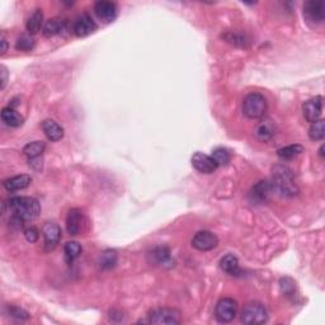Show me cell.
Here are the masks:
<instances>
[{
	"label": "cell",
	"instance_id": "obj_1",
	"mask_svg": "<svg viewBox=\"0 0 325 325\" xmlns=\"http://www.w3.org/2000/svg\"><path fill=\"white\" fill-rule=\"evenodd\" d=\"M8 207L13 218L22 223L34 220L41 212L40 202L33 197H13L8 201Z\"/></svg>",
	"mask_w": 325,
	"mask_h": 325
},
{
	"label": "cell",
	"instance_id": "obj_2",
	"mask_svg": "<svg viewBox=\"0 0 325 325\" xmlns=\"http://www.w3.org/2000/svg\"><path fill=\"white\" fill-rule=\"evenodd\" d=\"M272 187L273 191H277L283 196H294L297 193V187L294 183L291 170L283 165L276 168L275 173H273Z\"/></svg>",
	"mask_w": 325,
	"mask_h": 325
},
{
	"label": "cell",
	"instance_id": "obj_3",
	"mask_svg": "<svg viewBox=\"0 0 325 325\" xmlns=\"http://www.w3.org/2000/svg\"><path fill=\"white\" fill-rule=\"evenodd\" d=\"M267 111V101L261 93H250L244 98L243 112L244 115L251 120L263 117Z\"/></svg>",
	"mask_w": 325,
	"mask_h": 325
},
{
	"label": "cell",
	"instance_id": "obj_4",
	"mask_svg": "<svg viewBox=\"0 0 325 325\" xmlns=\"http://www.w3.org/2000/svg\"><path fill=\"white\" fill-rule=\"evenodd\" d=\"M268 320L267 309L261 302H249L242 311V321L246 325L264 324Z\"/></svg>",
	"mask_w": 325,
	"mask_h": 325
},
{
	"label": "cell",
	"instance_id": "obj_5",
	"mask_svg": "<svg viewBox=\"0 0 325 325\" xmlns=\"http://www.w3.org/2000/svg\"><path fill=\"white\" fill-rule=\"evenodd\" d=\"M238 311V304L234 299L230 297H224L220 301L216 304L215 308V318L218 319L220 323H230L234 320L237 316Z\"/></svg>",
	"mask_w": 325,
	"mask_h": 325
},
{
	"label": "cell",
	"instance_id": "obj_6",
	"mask_svg": "<svg viewBox=\"0 0 325 325\" xmlns=\"http://www.w3.org/2000/svg\"><path fill=\"white\" fill-rule=\"evenodd\" d=\"M304 17L308 23L321 24L325 20V3L321 0H310L304 4Z\"/></svg>",
	"mask_w": 325,
	"mask_h": 325
},
{
	"label": "cell",
	"instance_id": "obj_7",
	"mask_svg": "<svg viewBox=\"0 0 325 325\" xmlns=\"http://www.w3.org/2000/svg\"><path fill=\"white\" fill-rule=\"evenodd\" d=\"M149 323L175 325L180 323V314L175 309H156L149 315Z\"/></svg>",
	"mask_w": 325,
	"mask_h": 325
},
{
	"label": "cell",
	"instance_id": "obj_8",
	"mask_svg": "<svg viewBox=\"0 0 325 325\" xmlns=\"http://www.w3.org/2000/svg\"><path fill=\"white\" fill-rule=\"evenodd\" d=\"M43 235V249L45 251H52L58 246L61 239V229L55 223H46L42 229Z\"/></svg>",
	"mask_w": 325,
	"mask_h": 325
},
{
	"label": "cell",
	"instance_id": "obj_9",
	"mask_svg": "<svg viewBox=\"0 0 325 325\" xmlns=\"http://www.w3.org/2000/svg\"><path fill=\"white\" fill-rule=\"evenodd\" d=\"M219 244V238L213 232L203 230L198 231L192 239V246L200 251H208L216 248Z\"/></svg>",
	"mask_w": 325,
	"mask_h": 325
},
{
	"label": "cell",
	"instance_id": "obj_10",
	"mask_svg": "<svg viewBox=\"0 0 325 325\" xmlns=\"http://www.w3.org/2000/svg\"><path fill=\"white\" fill-rule=\"evenodd\" d=\"M96 29L97 23L88 13L81 14L80 17H78L74 23H73V32H74L78 37L89 36V34H92L93 32H96Z\"/></svg>",
	"mask_w": 325,
	"mask_h": 325
},
{
	"label": "cell",
	"instance_id": "obj_11",
	"mask_svg": "<svg viewBox=\"0 0 325 325\" xmlns=\"http://www.w3.org/2000/svg\"><path fill=\"white\" fill-rule=\"evenodd\" d=\"M302 112H304L306 121L310 123L320 120L321 113H323V97L318 96L305 102L302 105Z\"/></svg>",
	"mask_w": 325,
	"mask_h": 325
},
{
	"label": "cell",
	"instance_id": "obj_12",
	"mask_svg": "<svg viewBox=\"0 0 325 325\" xmlns=\"http://www.w3.org/2000/svg\"><path fill=\"white\" fill-rule=\"evenodd\" d=\"M94 12L97 17L104 23H111L117 17V5L107 0H99L94 4Z\"/></svg>",
	"mask_w": 325,
	"mask_h": 325
},
{
	"label": "cell",
	"instance_id": "obj_13",
	"mask_svg": "<svg viewBox=\"0 0 325 325\" xmlns=\"http://www.w3.org/2000/svg\"><path fill=\"white\" fill-rule=\"evenodd\" d=\"M191 161L194 169L198 170L200 173H203V174H211L218 169V164L213 161V159L210 155H206V154L200 153V151L192 156Z\"/></svg>",
	"mask_w": 325,
	"mask_h": 325
},
{
	"label": "cell",
	"instance_id": "obj_14",
	"mask_svg": "<svg viewBox=\"0 0 325 325\" xmlns=\"http://www.w3.org/2000/svg\"><path fill=\"white\" fill-rule=\"evenodd\" d=\"M83 211L79 208H71L66 218V230L70 235H78L81 231L83 225Z\"/></svg>",
	"mask_w": 325,
	"mask_h": 325
},
{
	"label": "cell",
	"instance_id": "obj_15",
	"mask_svg": "<svg viewBox=\"0 0 325 325\" xmlns=\"http://www.w3.org/2000/svg\"><path fill=\"white\" fill-rule=\"evenodd\" d=\"M46 137L51 141H60L64 137V129L53 120H45L41 124Z\"/></svg>",
	"mask_w": 325,
	"mask_h": 325
},
{
	"label": "cell",
	"instance_id": "obj_16",
	"mask_svg": "<svg viewBox=\"0 0 325 325\" xmlns=\"http://www.w3.org/2000/svg\"><path fill=\"white\" fill-rule=\"evenodd\" d=\"M272 192H273L272 183L268 182V180H262V182L257 183L256 186L253 187L251 197H253L257 202H261V203L267 202Z\"/></svg>",
	"mask_w": 325,
	"mask_h": 325
},
{
	"label": "cell",
	"instance_id": "obj_17",
	"mask_svg": "<svg viewBox=\"0 0 325 325\" xmlns=\"http://www.w3.org/2000/svg\"><path fill=\"white\" fill-rule=\"evenodd\" d=\"M32 182V178L27 174L15 175V177L9 178V179L4 180V188L9 192H17L21 189L27 188Z\"/></svg>",
	"mask_w": 325,
	"mask_h": 325
},
{
	"label": "cell",
	"instance_id": "obj_18",
	"mask_svg": "<svg viewBox=\"0 0 325 325\" xmlns=\"http://www.w3.org/2000/svg\"><path fill=\"white\" fill-rule=\"evenodd\" d=\"M2 120L10 127H20L23 124V117L12 107H5L2 110Z\"/></svg>",
	"mask_w": 325,
	"mask_h": 325
},
{
	"label": "cell",
	"instance_id": "obj_19",
	"mask_svg": "<svg viewBox=\"0 0 325 325\" xmlns=\"http://www.w3.org/2000/svg\"><path fill=\"white\" fill-rule=\"evenodd\" d=\"M66 27V22L60 20V18H52L46 22L45 27H43V36L52 37L56 34L61 33Z\"/></svg>",
	"mask_w": 325,
	"mask_h": 325
},
{
	"label": "cell",
	"instance_id": "obj_20",
	"mask_svg": "<svg viewBox=\"0 0 325 325\" xmlns=\"http://www.w3.org/2000/svg\"><path fill=\"white\" fill-rule=\"evenodd\" d=\"M220 268L225 273L231 276H238L240 273L239 269V261L232 254H227L220 261Z\"/></svg>",
	"mask_w": 325,
	"mask_h": 325
},
{
	"label": "cell",
	"instance_id": "obj_21",
	"mask_svg": "<svg viewBox=\"0 0 325 325\" xmlns=\"http://www.w3.org/2000/svg\"><path fill=\"white\" fill-rule=\"evenodd\" d=\"M81 245L77 242H67L64 246V256H65V261L69 265H71L74 263V261L77 258H79V256L81 254Z\"/></svg>",
	"mask_w": 325,
	"mask_h": 325
},
{
	"label": "cell",
	"instance_id": "obj_22",
	"mask_svg": "<svg viewBox=\"0 0 325 325\" xmlns=\"http://www.w3.org/2000/svg\"><path fill=\"white\" fill-rule=\"evenodd\" d=\"M304 146L299 145V143H295V145H288L281 148L277 150V155L280 156L282 160H291V159L296 158L300 154L304 153Z\"/></svg>",
	"mask_w": 325,
	"mask_h": 325
},
{
	"label": "cell",
	"instance_id": "obj_23",
	"mask_svg": "<svg viewBox=\"0 0 325 325\" xmlns=\"http://www.w3.org/2000/svg\"><path fill=\"white\" fill-rule=\"evenodd\" d=\"M45 142L43 141H33L27 143L23 148V154L27 158L31 160V159H37L42 155V153L45 151Z\"/></svg>",
	"mask_w": 325,
	"mask_h": 325
},
{
	"label": "cell",
	"instance_id": "obj_24",
	"mask_svg": "<svg viewBox=\"0 0 325 325\" xmlns=\"http://www.w3.org/2000/svg\"><path fill=\"white\" fill-rule=\"evenodd\" d=\"M151 256H153L154 261H155L156 264L172 265V257H170V250L168 246H158V248L154 249Z\"/></svg>",
	"mask_w": 325,
	"mask_h": 325
},
{
	"label": "cell",
	"instance_id": "obj_25",
	"mask_svg": "<svg viewBox=\"0 0 325 325\" xmlns=\"http://www.w3.org/2000/svg\"><path fill=\"white\" fill-rule=\"evenodd\" d=\"M256 136L263 142L269 141L275 136V127H273V124L269 121H265L257 127Z\"/></svg>",
	"mask_w": 325,
	"mask_h": 325
},
{
	"label": "cell",
	"instance_id": "obj_26",
	"mask_svg": "<svg viewBox=\"0 0 325 325\" xmlns=\"http://www.w3.org/2000/svg\"><path fill=\"white\" fill-rule=\"evenodd\" d=\"M42 20H43L42 10L36 9V12L29 17L28 21H27V31L29 32V34L39 33L41 26H42Z\"/></svg>",
	"mask_w": 325,
	"mask_h": 325
},
{
	"label": "cell",
	"instance_id": "obj_27",
	"mask_svg": "<svg viewBox=\"0 0 325 325\" xmlns=\"http://www.w3.org/2000/svg\"><path fill=\"white\" fill-rule=\"evenodd\" d=\"M99 264H101L102 269H112L117 264V253L112 249L104 250L99 258Z\"/></svg>",
	"mask_w": 325,
	"mask_h": 325
},
{
	"label": "cell",
	"instance_id": "obj_28",
	"mask_svg": "<svg viewBox=\"0 0 325 325\" xmlns=\"http://www.w3.org/2000/svg\"><path fill=\"white\" fill-rule=\"evenodd\" d=\"M309 136L313 141H321L325 136V122L319 120L311 123L310 130H309Z\"/></svg>",
	"mask_w": 325,
	"mask_h": 325
},
{
	"label": "cell",
	"instance_id": "obj_29",
	"mask_svg": "<svg viewBox=\"0 0 325 325\" xmlns=\"http://www.w3.org/2000/svg\"><path fill=\"white\" fill-rule=\"evenodd\" d=\"M211 158L213 159V161L218 164V167H224V165L229 164L231 155H230L229 151L224 148H218L212 151L211 154Z\"/></svg>",
	"mask_w": 325,
	"mask_h": 325
},
{
	"label": "cell",
	"instance_id": "obj_30",
	"mask_svg": "<svg viewBox=\"0 0 325 325\" xmlns=\"http://www.w3.org/2000/svg\"><path fill=\"white\" fill-rule=\"evenodd\" d=\"M34 47V40L29 34H22L15 42V48L18 51H31Z\"/></svg>",
	"mask_w": 325,
	"mask_h": 325
},
{
	"label": "cell",
	"instance_id": "obj_31",
	"mask_svg": "<svg viewBox=\"0 0 325 325\" xmlns=\"http://www.w3.org/2000/svg\"><path fill=\"white\" fill-rule=\"evenodd\" d=\"M8 313H9V315L12 318L18 319V320H26V319L29 318V314L22 308H18V306H9L8 308Z\"/></svg>",
	"mask_w": 325,
	"mask_h": 325
},
{
	"label": "cell",
	"instance_id": "obj_32",
	"mask_svg": "<svg viewBox=\"0 0 325 325\" xmlns=\"http://www.w3.org/2000/svg\"><path fill=\"white\" fill-rule=\"evenodd\" d=\"M24 237L29 243H36L40 238V231L34 226H29L24 230Z\"/></svg>",
	"mask_w": 325,
	"mask_h": 325
},
{
	"label": "cell",
	"instance_id": "obj_33",
	"mask_svg": "<svg viewBox=\"0 0 325 325\" xmlns=\"http://www.w3.org/2000/svg\"><path fill=\"white\" fill-rule=\"evenodd\" d=\"M223 37L227 41V42L232 43V45L242 46V47L245 46V39H244L243 36H238V34H234V33H227Z\"/></svg>",
	"mask_w": 325,
	"mask_h": 325
},
{
	"label": "cell",
	"instance_id": "obj_34",
	"mask_svg": "<svg viewBox=\"0 0 325 325\" xmlns=\"http://www.w3.org/2000/svg\"><path fill=\"white\" fill-rule=\"evenodd\" d=\"M0 77H2V85H0V89H4L8 80V71L7 69H5V66L0 67Z\"/></svg>",
	"mask_w": 325,
	"mask_h": 325
},
{
	"label": "cell",
	"instance_id": "obj_35",
	"mask_svg": "<svg viewBox=\"0 0 325 325\" xmlns=\"http://www.w3.org/2000/svg\"><path fill=\"white\" fill-rule=\"evenodd\" d=\"M0 40H2V55H4V53L7 52V48H8V42H7V40H5L4 33H2Z\"/></svg>",
	"mask_w": 325,
	"mask_h": 325
},
{
	"label": "cell",
	"instance_id": "obj_36",
	"mask_svg": "<svg viewBox=\"0 0 325 325\" xmlns=\"http://www.w3.org/2000/svg\"><path fill=\"white\" fill-rule=\"evenodd\" d=\"M323 151H324V145H321V148L319 149V155H320L321 158H324V153H323Z\"/></svg>",
	"mask_w": 325,
	"mask_h": 325
}]
</instances>
